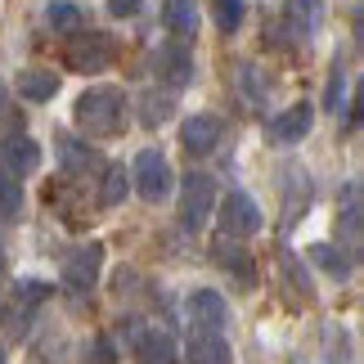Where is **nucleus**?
Returning <instances> with one entry per match:
<instances>
[{
    "mask_svg": "<svg viewBox=\"0 0 364 364\" xmlns=\"http://www.w3.org/2000/svg\"><path fill=\"white\" fill-rule=\"evenodd\" d=\"M86 364H117V346L108 342V338H95L86 346Z\"/></svg>",
    "mask_w": 364,
    "mask_h": 364,
    "instance_id": "24",
    "label": "nucleus"
},
{
    "mask_svg": "<svg viewBox=\"0 0 364 364\" xmlns=\"http://www.w3.org/2000/svg\"><path fill=\"white\" fill-rule=\"evenodd\" d=\"M234 351H230V342L220 338V333H193V342H189V364H230Z\"/></svg>",
    "mask_w": 364,
    "mask_h": 364,
    "instance_id": "14",
    "label": "nucleus"
},
{
    "mask_svg": "<svg viewBox=\"0 0 364 364\" xmlns=\"http://www.w3.org/2000/svg\"><path fill=\"white\" fill-rule=\"evenodd\" d=\"M171 162H166V153L162 149H144L135 158V189H139V198L144 203H162L166 193H171Z\"/></svg>",
    "mask_w": 364,
    "mask_h": 364,
    "instance_id": "3",
    "label": "nucleus"
},
{
    "mask_svg": "<svg viewBox=\"0 0 364 364\" xmlns=\"http://www.w3.org/2000/svg\"><path fill=\"white\" fill-rule=\"evenodd\" d=\"M18 207H23V189H18V180L0 171V216H18Z\"/></svg>",
    "mask_w": 364,
    "mask_h": 364,
    "instance_id": "22",
    "label": "nucleus"
},
{
    "mask_svg": "<svg viewBox=\"0 0 364 364\" xmlns=\"http://www.w3.org/2000/svg\"><path fill=\"white\" fill-rule=\"evenodd\" d=\"M108 63H113V41H108V36H100V32H90V36H77L73 46H68V68H73V73H86V77H95V73H104Z\"/></svg>",
    "mask_w": 364,
    "mask_h": 364,
    "instance_id": "5",
    "label": "nucleus"
},
{
    "mask_svg": "<svg viewBox=\"0 0 364 364\" xmlns=\"http://www.w3.org/2000/svg\"><path fill=\"white\" fill-rule=\"evenodd\" d=\"M100 265H104V243H81L68 252L63 261V279L73 288H90L95 279H100Z\"/></svg>",
    "mask_w": 364,
    "mask_h": 364,
    "instance_id": "8",
    "label": "nucleus"
},
{
    "mask_svg": "<svg viewBox=\"0 0 364 364\" xmlns=\"http://www.w3.org/2000/svg\"><path fill=\"white\" fill-rule=\"evenodd\" d=\"M59 149H63V166H68V171H81V166L95 162V153L86 144H77V139H59Z\"/></svg>",
    "mask_w": 364,
    "mask_h": 364,
    "instance_id": "23",
    "label": "nucleus"
},
{
    "mask_svg": "<svg viewBox=\"0 0 364 364\" xmlns=\"http://www.w3.org/2000/svg\"><path fill=\"white\" fill-rule=\"evenodd\" d=\"M180 144H185V153H193V158L212 153L220 144V117H212V113L185 117V126H180Z\"/></svg>",
    "mask_w": 364,
    "mask_h": 364,
    "instance_id": "10",
    "label": "nucleus"
},
{
    "mask_svg": "<svg viewBox=\"0 0 364 364\" xmlns=\"http://www.w3.org/2000/svg\"><path fill=\"white\" fill-rule=\"evenodd\" d=\"M135 355H139V364H176V342L166 333H139Z\"/></svg>",
    "mask_w": 364,
    "mask_h": 364,
    "instance_id": "16",
    "label": "nucleus"
},
{
    "mask_svg": "<svg viewBox=\"0 0 364 364\" xmlns=\"http://www.w3.org/2000/svg\"><path fill=\"white\" fill-rule=\"evenodd\" d=\"M126 193H131V176H126V166H122V162H113V166L104 171L100 203H104V207H117V203H126Z\"/></svg>",
    "mask_w": 364,
    "mask_h": 364,
    "instance_id": "19",
    "label": "nucleus"
},
{
    "mask_svg": "<svg viewBox=\"0 0 364 364\" xmlns=\"http://www.w3.org/2000/svg\"><path fill=\"white\" fill-rule=\"evenodd\" d=\"M311 261L324 265V270L338 279V284H342V279H351V270H355V261L346 257L342 247H333V243H315V247H311Z\"/></svg>",
    "mask_w": 364,
    "mask_h": 364,
    "instance_id": "17",
    "label": "nucleus"
},
{
    "mask_svg": "<svg viewBox=\"0 0 364 364\" xmlns=\"http://www.w3.org/2000/svg\"><path fill=\"white\" fill-rule=\"evenodd\" d=\"M18 95L32 104H46L59 95V73H50V68H23L18 73Z\"/></svg>",
    "mask_w": 364,
    "mask_h": 364,
    "instance_id": "12",
    "label": "nucleus"
},
{
    "mask_svg": "<svg viewBox=\"0 0 364 364\" xmlns=\"http://www.w3.org/2000/svg\"><path fill=\"white\" fill-rule=\"evenodd\" d=\"M5 100H9V90H5V81H0V108H5Z\"/></svg>",
    "mask_w": 364,
    "mask_h": 364,
    "instance_id": "27",
    "label": "nucleus"
},
{
    "mask_svg": "<svg viewBox=\"0 0 364 364\" xmlns=\"http://www.w3.org/2000/svg\"><path fill=\"white\" fill-rule=\"evenodd\" d=\"M311 126H315V108L311 104H292L284 108L279 117H270V144H301L306 135H311Z\"/></svg>",
    "mask_w": 364,
    "mask_h": 364,
    "instance_id": "7",
    "label": "nucleus"
},
{
    "mask_svg": "<svg viewBox=\"0 0 364 364\" xmlns=\"http://www.w3.org/2000/svg\"><path fill=\"white\" fill-rule=\"evenodd\" d=\"M189 315H193V333H220L225 319H230L225 297H220L216 288H198V292H193V297H189Z\"/></svg>",
    "mask_w": 364,
    "mask_h": 364,
    "instance_id": "9",
    "label": "nucleus"
},
{
    "mask_svg": "<svg viewBox=\"0 0 364 364\" xmlns=\"http://www.w3.org/2000/svg\"><path fill=\"white\" fill-rule=\"evenodd\" d=\"M139 5H144V0H108V9H113L117 18H131V14H139Z\"/></svg>",
    "mask_w": 364,
    "mask_h": 364,
    "instance_id": "26",
    "label": "nucleus"
},
{
    "mask_svg": "<svg viewBox=\"0 0 364 364\" xmlns=\"http://www.w3.org/2000/svg\"><path fill=\"white\" fill-rule=\"evenodd\" d=\"M153 73H158L162 86H171V90H185L189 81H193V59H189V50L180 46V41H171V46H162L158 54H153Z\"/></svg>",
    "mask_w": 364,
    "mask_h": 364,
    "instance_id": "6",
    "label": "nucleus"
},
{
    "mask_svg": "<svg viewBox=\"0 0 364 364\" xmlns=\"http://www.w3.org/2000/svg\"><path fill=\"white\" fill-rule=\"evenodd\" d=\"M122 113H126V100H122V90H113V86L86 90L77 100V108H73V117H77V126L86 135H117L122 131Z\"/></svg>",
    "mask_w": 364,
    "mask_h": 364,
    "instance_id": "1",
    "label": "nucleus"
},
{
    "mask_svg": "<svg viewBox=\"0 0 364 364\" xmlns=\"http://www.w3.org/2000/svg\"><path fill=\"white\" fill-rule=\"evenodd\" d=\"M162 23L185 41V36H198V5L193 0H166L162 5Z\"/></svg>",
    "mask_w": 364,
    "mask_h": 364,
    "instance_id": "15",
    "label": "nucleus"
},
{
    "mask_svg": "<svg viewBox=\"0 0 364 364\" xmlns=\"http://www.w3.org/2000/svg\"><path fill=\"white\" fill-rule=\"evenodd\" d=\"M342 90H346V77H342V68H333V77H328V95H324V108H333V113H338V108H342Z\"/></svg>",
    "mask_w": 364,
    "mask_h": 364,
    "instance_id": "25",
    "label": "nucleus"
},
{
    "mask_svg": "<svg viewBox=\"0 0 364 364\" xmlns=\"http://www.w3.org/2000/svg\"><path fill=\"white\" fill-rule=\"evenodd\" d=\"M319 18H324V0H288L284 5V23L292 27V36H311Z\"/></svg>",
    "mask_w": 364,
    "mask_h": 364,
    "instance_id": "13",
    "label": "nucleus"
},
{
    "mask_svg": "<svg viewBox=\"0 0 364 364\" xmlns=\"http://www.w3.org/2000/svg\"><path fill=\"white\" fill-rule=\"evenodd\" d=\"M41 166V144L27 135H9L5 144H0V171L5 176H32Z\"/></svg>",
    "mask_w": 364,
    "mask_h": 364,
    "instance_id": "11",
    "label": "nucleus"
},
{
    "mask_svg": "<svg viewBox=\"0 0 364 364\" xmlns=\"http://www.w3.org/2000/svg\"><path fill=\"white\" fill-rule=\"evenodd\" d=\"M261 230V207L252 203V193L234 189L225 203H220V234L225 239H247V234Z\"/></svg>",
    "mask_w": 364,
    "mask_h": 364,
    "instance_id": "4",
    "label": "nucleus"
},
{
    "mask_svg": "<svg viewBox=\"0 0 364 364\" xmlns=\"http://www.w3.org/2000/svg\"><path fill=\"white\" fill-rule=\"evenodd\" d=\"M46 23L54 27V32H77V27H81V9L73 5V0H50V5H46Z\"/></svg>",
    "mask_w": 364,
    "mask_h": 364,
    "instance_id": "20",
    "label": "nucleus"
},
{
    "mask_svg": "<svg viewBox=\"0 0 364 364\" xmlns=\"http://www.w3.org/2000/svg\"><path fill=\"white\" fill-rule=\"evenodd\" d=\"M171 113H176V95H166V90L139 95V122H144V126H162Z\"/></svg>",
    "mask_w": 364,
    "mask_h": 364,
    "instance_id": "18",
    "label": "nucleus"
},
{
    "mask_svg": "<svg viewBox=\"0 0 364 364\" xmlns=\"http://www.w3.org/2000/svg\"><path fill=\"white\" fill-rule=\"evenodd\" d=\"M216 207V180L207 171H189L180 180V225L185 230H203L207 216Z\"/></svg>",
    "mask_w": 364,
    "mask_h": 364,
    "instance_id": "2",
    "label": "nucleus"
},
{
    "mask_svg": "<svg viewBox=\"0 0 364 364\" xmlns=\"http://www.w3.org/2000/svg\"><path fill=\"white\" fill-rule=\"evenodd\" d=\"M243 14H247V0H212V18L220 32H239Z\"/></svg>",
    "mask_w": 364,
    "mask_h": 364,
    "instance_id": "21",
    "label": "nucleus"
}]
</instances>
